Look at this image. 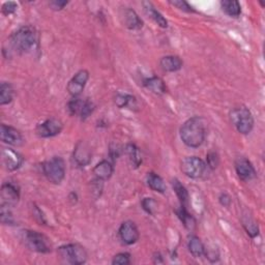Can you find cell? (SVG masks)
Masks as SVG:
<instances>
[{"mask_svg": "<svg viewBox=\"0 0 265 265\" xmlns=\"http://www.w3.org/2000/svg\"><path fill=\"white\" fill-rule=\"evenodd\" d=\"M243 225L246 233L251 237H256L259 234V227L256 221L251 216H245L243 218Z\"/></svg>", "mask_w": 265, "mask_h": 265, "instance_id": "30", "label": "cell"}, {"mask_svg": "<svg viewBox=\"0 0 265 265\" xmlns=\"http://www.w3.org/2000/svg\"><path fill=\"white\" fill-rule=\"evenodd\" d=\"M114 102H115V105L118 107V108H135L137 106V101H136V98L131 96V95H122V93H117L115 99H114Z\"/></svg>", "mask_w": 265, "mask_h": 265, "instance_id": "28", "label": "cell"}, {"mask_svg": "<svg viewBox=\"0 0 265 265\" xmlns=\"http://www.w3.org/2000/svg\"><path fill=\"white\" fill-rule=\"evenodd\" d=\"M39 33L37 29L26 25L14 31L10 37V45L19 54H28L39 47Z\"/></svg>", "mask_w": 265, "mask_h": 265, "instance_id": "2", "label": "cell"}, {"mask_svg": "<svg viewBox=\"0 0 265 265\" xmlns=\"http://www.w3.org/2000/svg\"><path fill=\"white\" fill-rule=\"evenodd\" d=\"M0 220H1V223L4 225H14L15 220L10 210V207H4L1 206V210H0Z\"/></svg>", "mask_w": 265, "mask_h": 265, "instance_id": "31", "label": "cell"}, {"mask_svg": "<svg viewBox=\"0 0 265 265\" xmlns=\"http://www.w3.org/2000/svg\"><path fill=\"white\" fill-rule=\"evenodd\" d=\"M41 170L46 178L53 184H61L65 177V163L61 157H53L44 162Z\"/></svg>", "mask_w": 265, "mask_h": 265, "instance_id": "6", "label": "cell"}, {"mask_svg": "<svg viewBox=\"0 0 265 265\" xmlns=\"http://www.w3.org/2000/svg\"><path fill=\"white\" fill-rule=\"evenodd\" d=\"M23 157L18 151L12 148H2L1 150V162L3 167L13 172V171L18 170L23 164Z\"/></svg>", "mask_w": 265, "mask_h": 265, "instance_id": "14", "label": "cell"}, {"mask_svg": "<svg viewBox=\"0 0 265 265\" xmlns=\"http://www.w3.org/2000/svg\"><path fill=\"white\" fill-rule=\"evenodd\" d=\"M234 166H235V170H236L238 177L244 182H250L256 177V175H257L253 164L249 160L244 157L237 158L235 160Z\"/></svg>", "mask_w": 265, "mask_h": 265, "instance_id": "16", "label": "cell"}, {"mask_svg": "<svg viewBox=\"0 0 265 265\" xmlns=\"http://www.w3.org/2000/svg\"><path fill=\"white\" fill-rule=\"evenodd\" d=\"M96 109V106L93 102L89 100H86V102H85V106L83 108V111H82V114L80 116L81 121H86V119L93 113V111H95Z\"/></svg>", "mask_w": 265, "mask_h": 265, "instance_id": "35", "label": "cell"}, {"mask_svg": "<svg viewBox=\"0 0 265 265\" xmlns=\"http://www.w3.org/2000/svg\"><path fill=\"white\" fill-rule=\"evenodd\" d=\"M85 102H86V100H83L79 97L73 98L70 102H67L66 105V110L68 114L71 116H81L83 108L85 106Z\"/></svg>", "mask_w": 265, "mask_h": 265, "instance_id": "26", "label": "cell"}, {"mask_svg": "<svg viewBox=\"0 0 265 265\" xmlns=\"http://www.w3.org/2000/svg\"><path fill=\"white\" fill-rule=\"evenodd\" d=\"M17 8H18V4H17L16 2L14 1H7V2H4L2 4V14L5 15V16H10L14 13H16Z\"/></svg>", "mask_w": 265, "mask_h": 265, "instance_id": "37", "label": "cell"}, {"mask_svg": "<svg viewBox=\"0 0 265 265\" xmlns=\"http://www.w3.org/2000/svg\"><path fill=\"white\" fill-rule=\"evenodd\" d=\"M119 17H121V21L123 24V26L127 29L139 30L143 27V21L140 19L138 14H137L133 8H122L121 13H119Z\"/></svg>", "mask_w": 265, "mask_h": 265, "instance_id": "15", "label": "cell"}, {"mask_svg": "<svg viewBox=\"0 0 265 265\" xmlns=\"http://www.w3.org/2000/svg\"><path fill=\"white\" fill-rule=\"evenodd\" d=\"M57 254L63 262L72 265H82L87 261V252L79 244H67L58 247Z\"/></svg>", "mask_w": 265, "mask_h": 265, "instance_id": "4", "label": "cell"}, {"mask_svg": "<svg viewBox=\"0 0 265 265\" xmlns=\"http://www.w3.org/2000/svg\"><path fill=\"white\" fill-rule=\"evenodd\" d=\"M170 4H172L173 6L177 7L178 10H181L185 13H195L194 8L187 3L186 1H183V0H170L169 1Z\"/></svg>", "mask_w": 265, "mask_h": 265, "instance_id": "33", "label": "cell"}, {"mask_svg": "<svg viewBox=\"0 0 265 265\" xmlns=\"http://www.w3.org/2000/svg\"><path fill=\"white\" fill-rule=\"evenodd\" d=\"M171 184H172V187L177 196V198L179 199V202H181V206L186 207V204L187 202H189V193H187L185 187L182 184V183L179 182L177 178L172 179Z\"/></svg>", "mask_w": 265, "mask_h": 265, "instance_id": "24", "label": "cell"}, {"mask_svg": "<svg viewBox=\"0 0 265 265\" xmlns=\"http://www.w3.org/2000/svg\"><path fill=\"white\" fill-rule=\"evenodd\" d=\"M124 151L130 158V161L132 165H134L135 168H138L142 164V156L139 148L136 146L135 144H127L124 147Z\"/></svg>", "mask_w": 265, "mask_h": 265, "instance_id": "27", "label": "cell"}, {"mask_svg": "<svg viewBox=\"0 0 265 265\" xmlns=\"http://www.w3.org/2000/svg\"><path fill=\"white\" fill-rule=\"evenodd\" d=\"M21 239L23 244L30 251L40 254H48L52 251V245L50 239L38 231L33 230H23L21 233Z\"/></svg>", "mask_w": 265, "mask_h": 265, "instance_id": "3", "label": "cell"}, {"mask_svg": "<svg viewBox=\"0 0 265 265\" xmlns=\"http://www.w3.org/2000/svg\"><path fill=\"white\" fill-rule=\"evenodd\" d=\"M146 183L152 191L158 192L160 194H164L166 192L167 186H166L164 179L155 172L147 173Z\"/></svg>", "mask_w": 265, "mask_h": 265, "instance_id": "21", "label": "cell"}, {"mask_svg": "<svg viewBox=\"0 0 265 265\" xmlns=\"http://www.w3.org/2000/svg\"><path fill=\"white\" fill-rule=\"evenodd\" d=\"M153 259H155V261H153L155 263H163V262H164L163 259H162V256H161L160 253H156V254H155V257H153Z\"/></svg>", "mask_w": 265, "mask_h": 265, "instance_id": "43", "label": "cell"}, {"mask_svg": "<svg viewBox=\"0 0 265 265\" xmlns=\"http://www.w3.org/2000/svg\"><path fill=\"white\" fill-rule=\"evenodd\" d=\"M204 256H206V258L210 261V262H217L220 259V254L219 251L217 249H207L206 246H205V252H204Z\"/></svg>", "mask_w": 265, "mask_h": 265, "instance_id": "38", "label": "cell"}, {"mask_svg": "<svg viewBox=\"0 0 265 265\" xmlns=\"http://www.w3.org/2000/svg\"><path fill=\"white\" fill-rule=\"evenodd\" d=\"M91 158L92 152L86 142L81 140L76 144L73 152V159L77 166L81 168L88 166L91 162Z\"/></svg>", "mask_w": 265, "mask_h": 265, "instance_id": "12", "label": "cell"}, {"mask_svg": "<svg viewBox=\"0 0 265 265\" xmlns=\"http://www.w3.org/2000/svg\"><path fill=\"white\" fill-rule=\"evenodd\" d=\"M144 12L146 14L151 20L155 21L158 26L161 28H167L168 27V21L166 20L165 17L162 15L158 10H156V7L153 6V4L149 1H144L142 2Z\"/></svg>", "mask_w": 265, "mask_h": 265, "instance_id": "19", "label": "cell"}, {"mask_svg": "<svg viewBox=\"0 0 265 265\" xmlns=\"http://www.w3.org/2000/svg\"><path fill=\"white\" fill-rule=\"evenodd\" d=\"M33 216L34 218H36L41 224H46V221H45V218L44 216H42V213L41 211L37 207V206H34V211H33Z\"/></svg>", "mask_w": 265, "mask_h": 265, "instance_id": "41", "label": "cell"}, {"mask_svg": "<svg viewBox=\"0 0 265 265\" xmlns=\"http://www.w3.org/2000/svg\"><path fill=\"white\" fill-rule=\"evenodd\" d=\"M88 79L89 72L87 70H80L79 72H77L73 76V78L70 80V82L67 83L66 89L68 93H70L73 98L79 97L83 92L85 86H86Z\"/></svg>", "mask_w": 265, "mask_h": 265, "instance_id": "10", "label": "cell"}, {"mask_svg": "<svg viewBox=\"0 0 265 265\" xmlns=\"http://www.w3.org/2000/svg\"><path fill=\"white\" fill-rule=\"evenodd\" d=\"M119 237L122 242L127 245H132L139 241L140 233L137 225L132 221H125L119 227Z\"/></svg>", "mask_w": 265, "mask_h": 265, "instance_id": "11", "label": "cell"}, {"mask_svg": "<svg viewBox=\"0 0 265 265\" xmlns=\"http://www.w3.org/2000/svg\"><path fill=\"white\" fill-rule=\"evenodd\" d=\"M15 96V90L11 83L2 82L0 86V105L4 106L13 102Z\"/></svg>", "mask_w": 265, "mask_h": 265, "instance_id": "25", "label": "cell"}, {"mask_svg": "<svg viewBox=\"0 0 265 265\" xmlns=\"http://www.w3.org/2000/svg\"><path fill=\"white\" fill-rule=\"evenodd\" d=\"M142 207L149 215H155V210L157 207V202L152 198H144L142 200Z\"/></svg>", "mask_w": 265, "mask_h": 265, "instance_id": "34", "label": "cell"}, {"mask_svg": "<svg viewBox=\"0 0 265 265\" xmlns=\"http://www.w3.org/2000/svg\"><path fill=\"white\" fill-rule=\"evenodd\" d=\"M187 247H189L190 253L195 258H200L204 256L205 245L198 236L192 235L189 238V241H187Z\"/></svg>", "mask_w": 265, "mask_h": 265, "instance_id": "22", "label": "cell"}, {"mask_svg": "<svg viewBox=\"0 0 265 265\" xmlns=\"http://www.w3.org/2000/svg\"><path fill=\"white\" fill-rule=\"evenodd\" d=\"M67 4L68 1H64V0H52V1L49 2V6L53 11H61Z\"/></svg>", "mask_w": 265, "mask_h": 265, "instance_id": "39", "label": "cell"}, {"mask_svg": "<svg viewBox=\"0 0 265 265\" xmlns=\"http://www.w3.org/2000/svg\"><path fill=\"white\" fill-rule=\"evenodd\" d=\"M230 119L238 133L243 135L250 134L254 127V117L249 108L239 106L230 112Z\"/></svg>", "mask_w": 265, "mask_h": 265, "instance_id": "5", "label": "cell"}, {"mask_svg": "<svg viewBox=\"0 0 265 265\" xmlns=\"http://www.w3.org/2000/svg\"><path fill=\"white\" fill-rule=\"evenodd\" d=\"M93 174H95L96 178L100 179V181L106 182L108 179L111 178L113 172H114V168L113 165L110 163L109 161H101L100 163H98L95 168L92 170Z\"/></svg>", "mask_w": 265, "mask_h": 265, "instance_id": "18", "label": "cell"}, {"mask_svg": "<svg viewBox=\"0 0 265 265\" xmlns=\"http://www.w3.org/2000/svg\"><path fill=\"white\" fill-rule=\"evenodd\" d=\"M219 200H220V203L225 207L230 206V204H231V197H230V196L228 194H226V193L221 194Z\"/></svg>", "mask_w": 265, "mask_h": 265, "instance_id": "40", "label": "cell"}, {"mask_svg": "<svg viewBox=\"0 0 265 265\" xmlns=\"http://www.w3.org/2000/svg\"><path fill=\"white\" fill-rule=\"evenodd\" d=\"M130 263H131V255L129 253H118L112 259L113 265H129Z\"/></svg>", "mask_w": 265, "mask_h": 265, "instance_id": "32", "label": "cell"}, {"mask_svg": "<svg viewBox=\"0 0 265 265\" xmlns=\"http://www.w3.org/2000/svg\"><path fill=\"white\" fill-rule=\"evenodd\" d=\"M63 130V123L61 119L51 117L45 122L38 124L36 127V133L40 138H52L61 133Z\"/></svg>", "mask_w": 265, "mask_h": 265, "instance_id": "9", "label": "cell"}, {"mask_svg": "<svg viewBox=\"0 0 265 265\" xmlns=\"http://www.w3.org/2000/svg\"><path fill=\"white\" fill-rule=\"evenodd\" d=\"M207 165L198 157H186L181 163L183 173L192 179H198L203 176Z\"/></svg>", "mask_w": 265, "mask_h": 265, "instance_id": "7", "label": "cell"}, {"mask_svg": "<svg viewBox=\"0 0 265 265\" xmlns=\"http://www.w3.org/2000/svg\"><path fill=\"white\" fill-rule=\"evenodd\" d=\"M176 212H177L178 218L181 219V221L183 222V226L187 230H190V231H192V230L195 229V227H196V220L194 219V217L192 215H190V213L187 212L186 207L181 206V208H179V210H177Z\"/></svg>", "mask_w": 265, "mask_h": 265, "instance_id": "29", "label": "cell"}, {"mask_svg": "<svg viewBox=\"0 0 265 265\" xmlns=\"http://www.w3.org/2000/svg\"><path fill=\"white\" fill-rule=\"evenodd\" d=\"M221 6L222 10L232 18H238L242 14L241 3L236 0H223V1H221Z\"/></svg>", "mask_w": 265, "mask_h": 265, "instance_id": "23", "label": "cell"}, {"mask_svg": "<svg viewBox=\"0 0 265 265\" xmlns=\"http://www.w3.org/2000/svg\"><path fill=\"white\" fill-rule=\"evenodd\" d=\"M20 200V189L16 183H4L0 191V206L14 207Z\"/></svg>", "mask_w": 265, "mask_h": 265, "instance_id": "8", "label": "cell"}, {"mask_svg": "<svg viewBox=\"0 0 265 265\" xmlns=\"http://www.w3.org/2000/svg\"><path fill=\"white\" fill-rule=\"evenodd\" d=\"M143 84L149 91L155 93L157 96H163L167 92L165 82L163 81V79H161L160 77L157 76L150 77V78L145 79Z\"/></svg>", "mask_w": 265, "mask_h": 265, "instance_id": "20", "label": "cell"}, {"mask_svg": "<svg viewBox=\"0 0 265 265\" xmlns=\"http://www.w3.org/2000/svg\"><path fill=\"white\" fill-rule=\"evenodd\" d=\"M0 139L3 143H6L12 146H21L24 143V138L19 130L16 127L6 125L4 123L1 124L0 127Z\"/></svg>", "mask_w": 265, "mask_h": 265, "instance_id": "13", "label": "cell"}, {"mask_svg": "<svg viewBox=\"0 0 265 265\" xmlns=\"http://www.w3.org/2000/svg\"><path fill=\"white\" fill-rule=\"evenodd\" d=\"M183 62L181 58L176 55H167L161 58L160 66L162 70L167 73H174L181 70Z\"/></svg>", "mask_w": 265, "mask_h": 265, "instance_id": "17", "label": "cell"}, {"mask_svg": "<svg viewBox=\"0 0 265 265\" xmlns=\"http://www.w3.org/2000/svg\"><path fill=\"white\" fill-rule=\"evenodd\" d=\"M206 162H207V166L210 169H216L220 163V159H219L218 153L216 151L208 152L207 156H206Z\"/></svg>", "mask_w": 265, "mask_h": 265, "instance_id": "36", "label": "cell"}, {"mask_svg": "<svg viewBox=\"0 0 265 265\" xmlns=\"http://www.w3.org/2000/svg\"><path fill=\"white\" fill-rule=\"evenodd\" d=\"M121 153H122V149H121V147L118 146V145H114V147L111 146L110 155H111V157H112L113 160L117 159L119 156H121Z\"/></svg>", "mask_w": 265, "mask_h": 265, "instance_id": "42", "label": "cell"}, {"mask_svg": "<svg viewBox=\"0 0 265 265\" xmlns=\"http://www.w3.org/2000/svg\"><path fill=\"white\" fill-rule=\"evenodd\" d=\"M182 141L191 148H198L206 138V125L204 119L199 116H194L187 119L179 131Z\"/></svg>", "mask_w": 265, "mask_h": 265, "instance_id": "1", "label": "cell"}]
</instances>
